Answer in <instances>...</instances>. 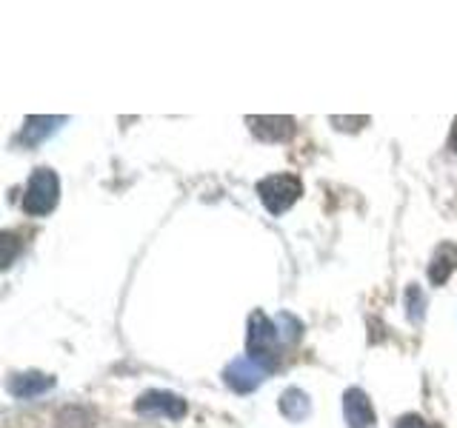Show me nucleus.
Wrapping results in <instances>:
<instances>
[{"instance_id": "nucleus-1", "label": "nucleus", "mask_w": 457, "mask_h": 428, "mask_svg": "<svg viewBox=\"0 0 457 428\" xmlns=\"http://www.w3.org/2000/svg\"><path fill=\"white\" fill-rule=\"evenodd\" d=\"M286 340H289V337H283V332L278 328V320H269L263 311H252L249 337H246L249 360L261 363L263 368H275L278 360H280V351H283Z\"/></svg>"}, {"instance_id": "nucleus-2", "label": "nucleus", "mask_w": 457, "mask_h": 428, "mask_svg": "<svg viewBox=\"0 0 457 428\" xmlns=\"http://www.w3.org/2000/svg\"><path fill=\"white\" fill-rule=\"evenodd\" d=\"M57 194H61V183L52 169H35V175L29 177V185L23 192L21 206L32 218H43L57 206Z\"/></svg>"}, {"instance_id": "nucleus-3", "label": "nucleus", "mask_w": 457, "mask_h": 428, "mask_svg": "<svg viewBox=\"0 0 457 428\" xmlns=\"http://www.w3.org/2000/svg\"><path fill=\"white\" fill-rule=\"evenodd\" d=\"M300 192H303V183H300V177H295V175H271L257 183V194H261L263 206L271 214L289 211L297 203Z\"/></svg>"}, {"instance_id": "nucleus-4", "label": "nucleus", "mask_w": 457, "mask_h": 428, "mask_svg": "<svg viewBox=\"0 0 457 428\" xmlns=\"http://www.w3.org/2000/svg\"><path fill=\"white\" fill-rule=\"evenodd\" d=\"M263 374H266V368L261 363L249 360V357H240V360H235L226 368V383L232 385L237 394H249L263 383Z\"/></svg>"}, {"instance_id": "nucleus-5", "label": "nucleus", "mask_w": 457, "mask_h": 428, "mask_svg": "<svg viewBox=\"0 0 457 428\" xmlns=\"http://www.w3.org/2000/svg\"><path fill=\"white\" fill-rule=\"evenodd\" d=\"M135 408L140 414H163V417H171V420H180L183 414H186V403L180 397L175 394H169V391H149V394H143Z\"/></svg>"}, {"instance_id": "nucleus-6", "label": "nucleus", "mask_w": 457, "mask_h": 428, "mask_svg": "<svg viewBox=\"0 0 457 428\" xmlns=\"http://www.w3.org/2000/svg\"><path fill=\"white\" fill-rule=\"evenodd\" d=\"M343 414H346L349 428H371V423H375V411H371L369 397L361 389H349L343 394Z\"/></svg>"}, {"instance_id": "nucleus-7", "label": "nucleus", "mask_w": 457, "mask_h": 428, "mask_svg": "<svg viewBox=\"0 0 457 428\" xmlns=\"http://www.w3.org/2000/svg\"><path fill=\"white\" fill-rule=\"evenodd\" d=\"M246 123L261 140H289L295 135L292 118H246Z\"/></svg>"}, {"instance_id": "nucleus-8", "label": "nucleus", "mask_w": 457, "mask_h": 428, "mask_svg": "<svg viewBox=\"0 0 457 428\" xmlns=\"http://www.w3.org/2000/svg\"><path fill=\"white\" fill-rule=\"evenodd\" d=\"M52 385H54V380L49 374H40V371H26V374L12 377L9 391L14 397H21V399H32V397L43 394L46 389H52Z\"/></svg>"}, {"instance_id": "nucleus-9", "label": "nucleus", "mask_w": 457, "mask_h": 428, "mask_svg": "<svg viewBox=\"0 0 457 428\" xmlns=\"http://www.w3.org/2000/svg\"><path fill=\"white\" fill-rule=\"evenodd\" d=\"M457 266V249L452 246H443L437 254H435V260H432V268H428V277H432L435 285H443L449 280V275L454 271Z\"/></svg>"}, {"instance_id": "nucleus-10", "label": "nucleus", "mask_w": 457, "mask_h": 428, "mask_svg": "<svg viewBox=\"0 0 457 428\" xmlns=\"http://www.w3.org/2000/svg\"><path fill=\"white\" fill-rule=\"evenodd\" d=\"M309 397L303 391H297V389H289V391H283L280 397V411L286 414L289 420L300 423V420H306L309 417Z\"/></svg>"}, {"instance_id": "nucleus-11", "label": "nucleus", "mask_w": 457, "mask_h": 428, "mask_svg": "<svg viewBox=\"0 0 457 428\" xmlns=\"http://www.w3.org/2000/svg\"><path fill=\"white\" fill-rule=\"evenodd\" d=\"M57 123H63V118H29L21 137L29 143V146H37L43 137H49L54 132Z\"/></svg>"}, {"instance_id": "nucleus-12", "label": "nucleus", "mask_w": 457, "mask_h": 428, "mask_svg": "<svg viewBox=\"0 0 457 428\" xmlns=\"http://www.w3.org/2000/svg\"><path fill=\"white\" fill-rule=\"evenodd\" d=\"M397 428H432L426 420H420V417H414V414H406L403 420L397 423Z\"/></svg>"}, {"instance_id": "nucleus-13", "label": "nucleus", "mask_w": 457, "mask_h": 428, "mask_svg": "<svg viewBox=\"0 0 457 428\" xmlns=\"http://www.w3.org/2000/svg\"><path fill=\"white\" fill-rule=\"evenodd\" d=\"M449 149L457 152V120H454V128H452V140H449Z\"/></svg>"}]
</instances>
